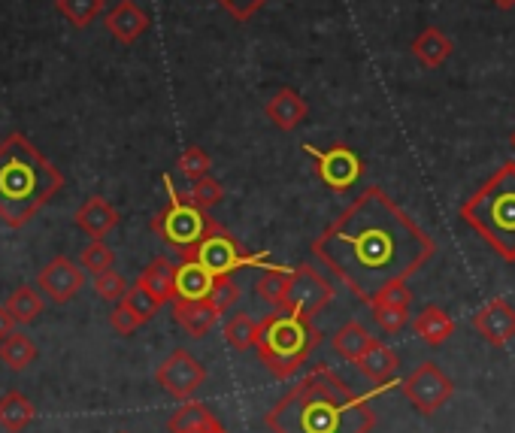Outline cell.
I'll return each instance as SVG.
<instances>
[{
	"label": "cell",
	"mask_w": 515,
	"mask_h": 433,
	"mask_svg": "<svg viewBox=\"0 0 515 433\" xmlns=\"http://www.w3.org/2000/svg\"><path fill=\"white\" fill-rule=\"evenodd\" d=\"M309 252L358 300L370 303L385 285L416 276L437 255V243L385 188L367 185Z\"/></svg>",
	"instance_id": "cell-1"
},
{
	"label": "cell",
	"mask_w": 515,
	"mask_h": 433,
	"mask_svg": "<svg viewBox=\"0 0 515 433\" xmlns=\"http://www.w3.org/2000/svg\"><path fill=\"white\" fill-rule=\"evenodd\" d=\"M385 388L376 385L370 394H358L328 364H316L279 397L264 424L273 433H370L376 424L373 400Z\"/></svg>",
	"instance_id": "cell-2"
},
{
	"label": "cell",
	"mask_w": 515,
	"mask_h": 433,
	"mask_svg": "<svg viewBox=\"0 0 515 433\" xmlns=\"http://www.w3.org/2000/svg\"><path fill=\"white\" fill-rule=\"evenodd\" d=\"M61 188V170L25 134L0 140V222L7 228L19 231L31 225Z\"/></svg>",
	"instance_id": "cell-3"
},
{
	"label": "cell",
	"mask_w": 515,
	"mask_h": 433,
	"mask_svg": "<svg viewBox=\"0 0 515 433\" xmlns=\"http://www.w3.org/2000/svg\"><path fill=\"white\" fill-rule=\"evenodd\" d=\"M464 225L503 261L515 264V161H506L458 209Z\"/></svg>",
	"instance_id": "cell-4"
},
{
	"label": "cell",
	"mask_w": 515,
	"mask_h": 433,
	"mask_svg": "<svg viewBox=\"0 0 515 433\" xmlns=\"http://www.w3.org/2000/svg\"><path fill=\"white\" fill-rule=\"evenodd\" d=\"M322 331L316 328L313 315H303L294 309H273L267 318H261L255 352L261 364L276 379H291L322 343Z\"/></svg>",
	"instance_id": "cell-5"
},
{
	"label": "cell",
	"mask_w": 515,
	"mask_h": 433,
	"mask_svg": "<svg viewBox=\"0 0 515 433\" xmlns=\"http://www.w3.org/2000/svg\"><path fill=\"white\" fill-rule=\"evenodd\" d=\"M164 188H167V194H170V203L152 219V231H155L170 249H176L179 255H188L206 234H213V231L222 228V225L213 219L210 209H200V206H194L185 194H179V191L173 188V179H170V176H164Z\"/></svg>",
	"instance_id": "cell-6"
},
{
	"label": "cell",
	"mask_w": 515,
	"mask_h": 433,
	"mask_svg": "<svg viewBox=\"0 0 515 433\" xmlns=\"http://www.w3.org/2000/svg\"><path fill=\"white\" fill-rule=\"evenodd\" d=\"M182 258H194L197 264H203L213 276H234L237 270L246 267H270V255L267 252H243L237 237L228 234L225 228H216L213 234H206L188 255Z\"/></svg>",
	"instance_id": "cell-7"
},
{
	"label": "cell",
	"mask_w": 515,
	"mask_h": 433,
	"mask_svg": "<svg viewBox=\"0 0 515 433\" xmlns=\"http://www.w3.org/2000/svg\"><path fill=\"white\" fill-rule=\"evenodd\" d=\"M303 152L313 158L316 164V176L331 188V191H352L358 185V179L364 176V161L361 155L346 146V143H334L331 149H316L313 143H303Z\"/></svg>",
	"instance_id": "cell-8"
},
{
	"label": "cell",
	"mask_w": 515,
	"mask_h": 433,
	"mask_svg": "<svg viewBox=\"0 0 515 433\" xmlns=\"http://www.w3.org/2000/svg\"><path fill=\"white\" fill-rule=\"evenodd\" d=\"M403 397L416 406V412L422 415H434L443 403L452 400L455 394V382L446 376V370H440V364L425 361L422 367L412 370L403 382H400Z\"/></svg>",
	"instance_id": "cell-9"
},
{
	"label": "cell",
	"mask_w": 515,
	"mask_h": 433,
	"mask_svg": "<svg viewBox=\"0 0 515 433\" xmlns=\"http://www.w3.org/2000/svg\"><path fill=\"white\" fill-rule=\"evenodd\" d=\"M334 282L325 279L313 264H300L291 273V285H288V297H285V309L303 312V315H319L331 300H334Z\"/></svg>",
	"instance_id": "cell-10"
},
{
	"label": "cell",
	"mask_w": 515,
	"mask_h": 433,
	"mask_svg": "<svg viewBox=\"0 0 515 433\" xmlns=\"http://www.w3.org/2000/svg\"><path fill=\"white\" fill-rule=\"evenodd\" d=\"M155 382L173 397V400H191L197 394V388L206 382V367L185 349H176L170 352L158 370H155Z\"/></svg>",
	"instance_id": "cell-11"
},
{
	"label": "cell",
	"mask_w": 515,
	"mask_h": 433,
	"mask_svg": "<svg viewBox=\"0 0 515 433\" xmlns=\"http://www.w3.org/2000/svg\"><path fill=\"white\" fill-rule=\"evenodd\" d=\"M37 282H40V288L46 291V297L52 303H70L85 285V270H82V264L58 255L40 270Z\"/></svg>",
	"instance_id": "cell-12"
},
{
	"label": "cell",
	"mask_w": 515,
	"mask_h": 433,
	"mask_svg": "<svg viewBox=\"0 0 515 433\" xmlns=\"http://www.w3.org/2000/svg\"><path fill=\"white\" fill-rule=\"evenodd\" d=\"M473 328H476V334H479L488 346L503 349V346L515 337V306H509L503 297L488 300V303L473 315Z\"/></svg>",
	"instance_id": "cell-13"
},
{
	"label": "cell",
	"mask_w": 515,
	"mask_h": 433,
	"mask_svg": "<svg viewBox=\"0 0 515 433\" xmlns=\"http://www.w3.org/2000/svg\"><path fill=\"white\" fill-rule=\"evenodd\" d=\"M73 222L82 234H88L91 240H103L116 225H119V209L103 200L100 194H91L73 215Z\"/></svg>",
	"instance_id": "cell-14"
},
{
	"label": "cell",
	"mask_w": 515,
	"mask_h": 433,
	"mask_svg": "<svg viewBox=\"0 0 515 433\" xmlns=\"http://www.w3.org/2000/svg\"><path fill=\"white\" fill-rule=\"evenodd\" d=\"M103 25H107V31L122 46H131V43H137L149 31V16H146L143 7L134 4V0H119V4L107 16H103Z\"/></svg>",
	"instance_id": "cell-15"
},
{
	"label": "cell",
	"mask_w": 515,
	"mask_h": 433,
	"mask_svg": "<svg viewBox=\"0 0 515 433\" xmlns=\"http://www.w3.org/2000/svg\"><path fill=\"white\" fill-rule=\"evenodd\" d=\"M173 318H176L179 328H185V334L206 337L216 328V321L222 318V312L210 303V297H203V300H182V297H176L173 300Z\"/></svg>",
	"instance_id": "cell-16"
},
{
	"label": "cell",
	"mask_w": 515,
	"mask_h": 433,
	"mask_svg": "<svg viewBox=\"0 0 515 433\" xmlns=\"http://www.w3.org/2000/svg\"><path fill=\"white\" fill-rule=\"evenodd\" d=\"M264 116H267L279 131H294L297 125L306 122V116H309V103H306L303 94H297L294 88H279V91L267 100Z\"/></svg>",
	"instance_id": "cell-17"
},
{
	"label": "cell",
	"mask_w": 515,
	"mask_h": 433,
	"mask_svg": "<svg viewBox=\"0 0 515 433\" xmlns=\"http://www.w3.org/2000/svg\"><path fill=\"white\" fill-rule=\"evenodd\" d=\"M170 433H228L222 421L213 415V409L197 400H185L167 421Z\"/></svg>",
	"instance_id": "cell-18"
},
{
	"label": "cell",
	"mask_w": 515,
	"mask_h": 433,
	"mask_svg": "<svg viewBox=\"0 0 515 433\" xmlns=\"http://www.w3.org/2000/svg\"><path fill=\"white\" fill-rule=\"evenodd\" d=\"M409 52H412V58H416L425 70H437V67H443V64L452 58L455 43H452L440 28L428 25L416 40H412Z\"/></svg>",
	"instance_id": "cell-19"
},
{
	"label": "cell",
	"mask_w": 515,
	"mask_h": 433,
	"mask_svg": "<svg viewBox=\"0 0 515 433\" xmlns=\"http://www.w3.org/2000/svg\"><path fill=\"white\" fill-rule=\"evenodd\" d=\"M213 285H216V276L203 264H197L194 258H182V264L176 267V297H182V300L210 297Z\"/></svg>",
	"instance_id": "cell-20"
},
{
	"label": "cell",
	"mask_w": 515,
	"mask_h": 433,
	"mask_svg": "<svg viewBox=\"0 0 515 433\" xmlns=\"http://www.w3.org/2000/svg\"><path fill=\"white\" fill-rule=\"evenodd\" d=\"M412 331H416L419 340H425L428 346H443L452 334H455V321L446 309L440 306H425L416 318H412Z\"/></svg>",
	"instance_id": "cell-21"
},
{
	"label": "cell",
	"mask_w": 515,
	"mask_h": 433,
	"mask_svg": "<svg viewBox=\"0 0 515 433\" xmlns=\"http://www.w3.org/2000/svg\"><path fill=\"white\" fill-rule=\"evenodd\" d=\"M373 385H391L394 382V373H397V367H400V358H397V352L391 349V346H385L382 340H376L370 349H367V355L355 364Z\"/></svg>",
	"instance_id": "cell-22"
},
{
	"label": "cell",
	"mask_w": 515,
	"mask_h": 433,
	"mask_svg": "<svg viewBox=\"0 0 515 433\" xmlns=\"http://www.w3.org/2000/svg\"><path fill=\"white\" fill-rule=\"evenodd\" d=\"M176 267L170 258H155L137 279V285H143L155 300L161 303H173L176 300Z\"/></svg>",
	"instance_id": "cell-23"
},
{
	"label": "cell",
	"mask_w": 515,
	"mask_h": 433,
	"mask_svg": "<svg viewBox=\"0 0 515 433\" xmlns=\"http://www.w3.org/2000/svg\"><path fill=\"white\" fill-rule=\"evenodd\" d=\"M376 343V337L364 328L361 321H346L343 328L334 334V340H331V346H334V352L343 358V361H349V364H358L364 355H367V349Z\"/></svg>",
	"instance_id": "cell-24"
},
{
	"label": "cell",
	"mask_w": 515,
	"mask_h": 433,
	"mask_svg": "<svg viewBox=\"0 0 515 433\" xmlns=\"http://www.w3.org/2000/svg\"><path fill=\"white\" fill-rule=\"evenodd\" d=\"M291 273H294V267H276V264L264 267V273H261L258 282H255V294H258L264 303H270V309L285 306L288 285H291Z\"/></svg>",
	"instance_id": "cell-25"
},
{
	"label": "cell",
	"mask_w": 515,
	"mask_h": 433,
	"mask_svg": "<svg viewBox=\"0 0 515 433\" xmlns=\"http://www.w3.org/2000/svg\"><path fill=\"white\" fill-rule=\"evenodd\" d=\"M34 421V403L22 391H7L0 397V427L10 433H22Z\"/></svg>",
	"instance_id": "cell-26"
},
{
	"label": "cell",
	"mask_w": 515,
	"mask_h": 433,
	"mask_svg": "<svg viewBox=\"0 0 515 433\" xmlns=\"http://www.w3.org/2000/svg\"><path fill=\"white\" fill-rule=\"evenodd\" d=\"M34 358H37V346L31 343L28 334H19L16 331V334H10L4 343H0V361H4L16 373L28 370L34 364Z\"/></svg>",
	"instance_id": "cell-27"
},
{
	"label": "cell",
	"mask_w": 515,
	"mask_h": 433,
	"mask_svg": "<svg viewBox=\"0 0 515 433\" xmlns=\"http://www.w3.org/2000/svg\"><path fill=\"white\" fill-rule=\"evenodd\" d=\"M258 328L261 321H255L252 315L246 312H237L225 321V340L234 352H246V349H255V340H258Z\"/></svg>",
	"instance_id": "cell-28"
},
{
	"label": "cell",
	"mask_w": 515,
	"mask_h": 433,
	"mask_svg": "<svg viewBox=\"0 0 515 433\" xmlns=\"http://www.w3.org/2000/svg\"><path fill=\"white\" fill-rule=\"evenodd\" d=\"M4 306L10 309V315L16 318V324H34V321L43 315V300H40V294H37L31 285H19V288L7 297Z\"/></svg>",
	"instance_id": "cell-29"
},
{
	"label": "cell",
	"mask_w": 515,
	"mask_h": 433,
	"mask_svg": "<svg viewBox=\"0 0 515 433\" xmlns=\"http://www.w3.org/2000/svg\"><path fill=\"white\" fill-rule=\"evenodd\" d=\"M55 7L73 28H88L103 13V0H55Z\"/></svg>",
	"instance_id": "cell-30"
},
{
	"label": "cell",
	"mask_w": 515,
	"mask_h": 433,
	"mask_svg": "<svg viewBox=\"0 0 515 433\" xmlns=\"http://www.w3.org/2000/svg\"><path fill=\"white\" fill-rule=\"evenodd\" d=\"M79 264H82V270H88L91 276H100V273L113 270L116 255H113V249H110L107 243H103V240H94V243H88V246L82 249Z\"/></svg>",
	"instance_id": "cell-31"
},
{
	"label": "cell",
	"mask_w": 515,
	"mask_h": 433,
	"mask_svg": "<svg viewBox=\"0 0 515 433\" xmlns=\"http://www.w3.org/2000/svg\"><path fill=\"white\" fill-rule=\"evenodd\" d=\"M185 197H188L194 206H200V209H213L216 203L225 200V185H222L219 179H213V176H203V179L191 182V188H188Z\"/></svg>",
	"instance_id": "cell-32"
},
{
	"label": "cell",
	"mask_w": 515,
	"mask_h": 433,
	"mask_svg": "<svg viewBox=\"0 0 515 433\" xmlns=\"http://www.w3.org/2000/svg\"><path fill=\"white\" fill-rule=\"evenodd\" d=\"M176 170H179L185 179L197 182V179H203V176H210V170H213V161H210V155H206L200 146H188V149L179 155V161H176Z\"/></svg>",
	"instance_id": "cell-33"
},
{
	"label": "cell",
	"mask_w": 515,
	"mask_h": 433,
	"mask_svg": "<svg viewBox=\"0 0 515 433\" xmlns=\"http://www.w3.org/2000/svg\"><path fill=\"white\" fill-rule=\"evenodd\" d=\"M409 303H412L409 285H406V282H391V285H385L367 306H370V309H409Z\"/></svg>",
	"instance_id": "cell-34"
},
{
	"label": "cell",
	"mask_w": 515,
	"mask_h": 433,
	"mask_svg": "<svg viewBox=\"0 0 515 433\" xmlns=\"http://www.w3.org/2000/svg\"><path fill=\"white\" fill-rule=\"evenodd\" d=\"M122 303H128L131 306V312L143 321V324H149L155 315H158V309L164 306L161 300H155L143 285H134V288H128V294H125V300Z\"/></svg>",
	"instance_id": "cell-35"
},
{
	"label": "cell",
	"mask_w": 515,
	"mask_h": 433,
	"mask_svg": "<svg viewBox=\"0 0 515 433\" xmlns=\"http://www.w3.org/2000/svg\"><path fill=\"white\" fill-rule=\"evenodd\" d=\"M94 291H97V297H100V300L119 303V300H125V294H128V282H125V276H122V273L107 270V273L94 276Z\"/></svg>",
	"instance_id": "cell-36"
},
{
	"label": "cell",
	"mask_w": 515,
	"mask_h": 433,
	"mask_svg": "<svg viewBox=\"0 0 515 433\" xmlns=\"http://www.w3.org/2000/svg\"><path fill=\"white\" fill-rule=\"evenodd\" d=\"M237 300H240V285L234 282V276H216V285L210 291V303L225 315Z\"/></svg>",
	"instance_id": "cell-37"
},
{
	"label": "cell",
	"mask_w": 515,
	"mask_h": 433,
	"mask_svg": "<svg viewBox=\"0 0 515 433\" xmlns=\"http://www.w3.org/2000/svg\"><path fill=\"white\" fill-rule=\"evenodd\" d=\"M110 324H113V331L116 334H122V337H131L134 331H140L143 328V321L131 312V306L128 303H116L113 306V312H110Z\"/></svg>",
	"instance_id": "cell-38"
},
{
	"label": "cell",
	"mask_w": 515,
	"mask_h": 433,
	"mask_svg": "<svg viewBox=\"0 0 515 433\" xmlns=\"http://www.w3.org/2000/svg\"><path fill=\"white\" fill-rule=\"evenodd\" d=\"M370 312H373V321L388 337L400 334L406 328V321H409V309H370Z\"/></svg>",
	"instance_id": "cell-39"
},
{
	"label": "cell",
	"mask_w": 515,
	"mask_h": 433,
	"mask_svg": "<svg viewBox=\"0 0 515 433\" xmlns=\"http://www.w3.org/2000/svg\"><path fill=\"white\" fill-rule=\"evenodd\" d=\"M216 4L234 19V22H240V25H246L264 4H267V0H216Z\"/></svg>",
	"instance_id": "cell-40"
},
{
	"label": "cell",
	"mask_w": 515,
	"mask_h": 433,
	"mask_svg": "<svg viewBox=\"0 0 515 433\" xmlns=\"http://www.w3.org/2000/svg\"><path fill=\"white\" fill-rule=\"evenodd\" d=\"M10 334H16V318L10 315L7 306H0V343H4Z\"/></svg>",
	"instance_id": "cell-41"
},
{
	"label": "cell",
	"mask_w": 515,
	"mask_h": 433,
	"mask_svg": "<svg viewBox=\"0 0 515 433\" xmlns=\"http://www.w3.org/2000/svg\"><path fill=\"white\" fill-rule=\"evenodd\" d=\"M497 10H515V0H491Z\"/></svg>",
	"instance_id": "cell-42"
},
{
	"label": "cell",
	"mask_w": 515,
	"mask_h": 433,
	"mask_svg": "<svg viewBox=\"0 0 515 433\" xmlns=\"http://www.w3.org/2000/svg\"><path fill=\"white\" fill-rule=\"evenodd\" d=\"M509 146H512V149H515V131H512V134H509Z\"/></svg>",
	"instance_id": "cell-43"
}]
</instances>
